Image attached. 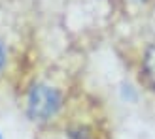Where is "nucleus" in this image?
Wrapping results in <instances>:
<instances>
[{
    "instance_id": "f257e3e1",
    "label": "nucleus",
    "mask_w": 155,
    "mask_h": 139,
    "mask_svg": "<svg viewBox=\"0 0 155 139\" xmlns=\"http://www.w3.org/2000/svg\"><path fill=\"white\" fill-rule=\"evenodd\" d=\"M61 107V94L57 88L45 83H36L28 92L27 111L28 117L34 120H48L59 111Z\"/></svg>"
},
{
    "instance_id": "f03ea898",
    "label": "nucleus",
    "mask_w": 155,
    "mask_h": 139,
    "mask_svg": "<svg viewBox=\"0 0 155 139\" xmlns=\"http://www.w3.org/2000/svg\"><path fill=\"white\" fill-rule=\"evenodd\" d=\"M142 70H144L148 83L151 87H155V45L148 47V51H146L144 60H142Z\"/></svg>"
},
{
    "instance_id": "7ed1b4c3",
    "label": "nucleus",
    "mask_w": 155,
    "mask_h": 139,
    "mask_svg": "<svg viewBox=\"0 0 155 139\" xmlns=\"http://www.w3.org/2000/svg\"><path fill=\"white\" fill-rule=\"evenodd\" d=\"M6 64V51H4V45L0 42V72H2V68Z\"/></svg>"
},
{
    "instance_id": "20e7f679",
    "label": "nucleus",
    "mask_w": 155,
    "mask_h": 139,
    "mask_svg": "<svg viewBox=\"0 0 155 139\" xmlns=\"http://www.w3.org/2000/svg\"><path fill=\"white\" fill-rule=\"evenodd\" d=\"M0 139H2V135H0Z\"/></svg>"
}]
</instances>
